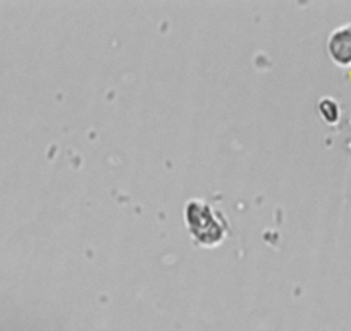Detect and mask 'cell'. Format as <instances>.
<instances>
[{"label": "cell", "mask_w": 351, "mask_h": 331, "mask_svg": "<svg viewBox=\"0 0 351 331\" xmlns=\"http://www.w3.org/2000/svg\"><path fill=\"white\" fill-rule=\"evenodd\" d=\"M186 226L195 240L204 245H215L228 233V222L221 212L215 211L210 204L204 201H190L184 207Z\"/></svg>", "instance_id": "6da1fadb"}, {"label": "cell", "mask_w": 351, "mask_h": 331, "mask_svg": "<svg viewBox=\"0 0 351 331\" xmlns=\"http://www.w3.org/2000/svg\"><path fill=\"white\" fill-rule=\"evenodd\" d=\"M327 50L332 60L341 66L351 64V25L339 26L334 30L327 40Z\"/></svg>", "instance_id": "7a4b0ae2"}]
</instances>
